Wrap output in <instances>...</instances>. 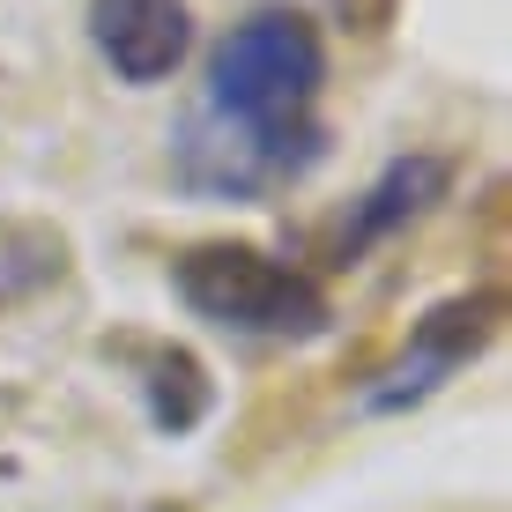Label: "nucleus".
I'll list each match as a JSON object with an SVG mask.
<instances>
[{"mask_svg":"<svg viewBox=\"0 0 512 512\" xmlns=\"http://www.w3.org/2000/svg\"><path fill=\"white\" fill-rule=\"evenodd\" d=\"M90 38L119 82H164L193 45L186 0H90Z\"/></svg>","mask_w":512,"mask_h":512,"instance_id":"39448f33","label":"nucleus"},{"mask_svg":"<svg viewBox=\"0 0 512 512\" xmlns=\"http://www.w3.org/2000/svg\"><path fill=\"white\" fill-rule=\"evenodd\" d=\"M327 134L320 141H275V134H253V127H231V119H208L193 112L171 156H179V179L193 193H216V201H253V193H275L290 179H305L320 164Z\"/></svg>","mask_w":512,"mask_h":512,"instance_id":"7ed1b4c3","label":"nucleus"},{"mask_svg":"<svg viewBox=\"0 0 512 512\" xmlns=\"http://www.w3.org/2000/svg\"><path fill=\"white\" fill-rule=\"evenodd\" d=\"M179 297L201 320L231 327V334H260V342H312V334H327V290L312 282L305 268H290V260L260 253V245H193L179 253Z\"/></svg>","mask_w":512,"mask_h":512,"instance_id":"f03ea898","label":"nucleus"},{"mask_svg":"<svg viewBox=\"0 0 512 512\" xmlns=\"http://www.w3.org/2000/svg\"><path fill=\"white\" fill-rule=\"evenodd\" d=\"M320 82H327L320 30L297 8H268V15H245V23H231L216 38L201 112L231 119V127H253V134H275V141H320V127H312Z\"/></svg>","mask_w":512,"mask_h":512,"instance_id":"f257e3e1","label":"nucleus"},{"mask_svg":"<svg viewBox=\"0 0 512 512\" xmlns=\"http://www.w3.org/2000/svg\"><path fill=\"white\" fill-rule=\"evenodd\" d=\"M446 186H453V164H446V156H431V149L394 156V164H386L379 179L364 186L357 201H349V216L334 223V260H357L364 245L409 231V223H416L431 201H446Z\"/></svg>","mask_w":512,"mask_h":512,"instance_id":"423d86ee","label":"nucleus"},{"mask_svg":"<svg viewBox=\"0 0 512 512\" xmlns=\"http://www.w3.org/2000/svg\"><path fill=\"white\" fill-rule=\"evenodd\" d=\"M208 372H201V357H186V349H171V342H156V349H141V409H149L156 431H193V423L208 416Z\"/></svg>","mask_w":512,"mask_h":512,"instance_id":"0eeeda50","label":"nucleus"},{"mask_svg":"<svg viewBox=\"0 0 512 512\" xmlns=\"http://www.w3.org/2000/svg\"><path fill=\"white\" fill-rule=\"evenodd\" d=\"M498 334V290H468V297H446V305H431L409 334V349H401L394 372H379V386L364 394V409L372 416H394V409H416L423 394H438L475 349Z\"/></svg>","mask_w":512,"mask_h":512,"instance_id":"20e7f679","label":"nucleus"}]
</instances>
